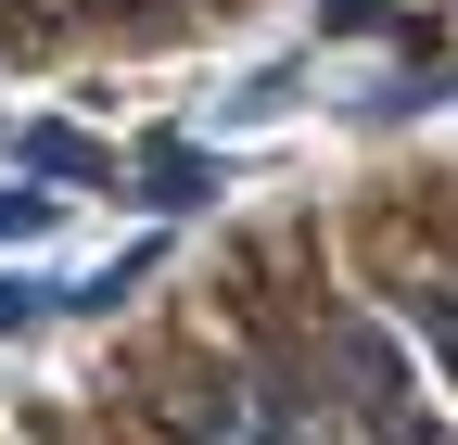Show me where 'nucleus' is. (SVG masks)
<instances>
[{
	"label": "nucleus",
	"mask_w": 458,
	"mask_h": 445,
	"mask_svg": "<svg viewBox=\"0 0 458 445\" xmlns=\"http://www.w3.org/2000/svg\"><path fill=\"white\" fill-rule=\"evenodd\" d=\"M26 165H51V179H89V165H102V153H89L77 128H26Z\"/></svg>",
	"instance_id": "obj_2"
},
{
	"label": "nucleus",
	"mask_w": 458,
	"mask_h": 445,
	"mask_svg": "<svg viewBox=\"0 0 458 445\" xmlns=\"http://www.w3.org/2000/svg\"><path fill=\"white\" fill-rule=\"evenodd\" d=\"M38 318V281H0V331H26Z\"/></svg>",
	"instance_id": "obj_4"
},
{
	"label": "nucleus",
	"mask_w": 458,
	"mask_h": 445,
	"mask_svg": "<svg viewBox=\"0 0 458 445\" xmlns=\"http://www.w3.org/2000/svg\"><path fill=\"white\" fill-rule=\"evenodd\" d=\"M153 204H204V153L165 140V153H153Z\"/></svg>",
	"instance_id": "obj_3"
},
{
	"label": "nucleus",
	"mask_w": 458,
	"mask_h": 445,
	"mask_svg": "<svg viewBox=\"0 0 458 445\" xmlns=\"http://www.w3.org/2000/svg\"><path fill=\"white\" fill-rule=\"evenodd\" d=\"M408 331L445 357V382H458V281H408Z\"/></svg>",
	"instance_id": "obj_1"
}]
</instances>
